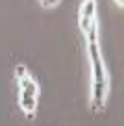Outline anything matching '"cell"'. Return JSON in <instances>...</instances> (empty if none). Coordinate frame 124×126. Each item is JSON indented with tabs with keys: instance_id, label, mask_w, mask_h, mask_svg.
Here are the masks:
<instances>
[{
	"instance_id": "cell-1",
	"label": "cell",
	"mask_w": 124,
	"mask_h": 126,
	"mask_svg": "<svg viewBox=\"0 0 124 126\" xmlns=\"http://www.w3.org/2000/svg\"><path fill=\"white\" fill-rule=\"evenodd\" d=\"M87 39V54L91 61V110L100 113L106 110L109 96V76L102 58L100 43H98V24L94 22L87 32H83Z\"/></svg>"
},
{
	"instance_id": "cell-2",
	"label": "cell",
	"mask_w": 124,
	"mask_h": 126,
	"mask_svg": "<svg viewBox=\"0 0 124 126\" xmlns=\"http://www.w3.org/2000/svg\"><path fill=\"white\" fill-rule=\"evenodd\" d=\"M17 83H19V108L26 119L35 117V110H37V96H39V85L33 80L30 72L22 76H17Z\"/></svg>"
},
{
	"instance_id": "cell-3",
	"label": "cell",
	"mask_w": 124,
	"mask_h": 126,
	"mask_svg": "<svg viewBox=\"0 0 124 126\" xmlns=\"http://www.w3.org/2000/svg\"><path fill=\"white\" fill-rule=\"evenodd\" d=\"M94 22H96V0H83L80 6V19H78L80 30L87 32Z\"/></svg>"
},
{
	"instance_id": "cell-4",
	"label": "cell",
	"mask_w": 124,
	"mask_h": 126,
	"mask_svg": "<svg viewBox=\"0 0 124 126\" xmlns=\"http://www.w3.org/2000/svg\"><path fill=\"white\" fill-rule=\"evenodd\" d=\"M39 2H41L43 8H56V6H59L61 0H39Z\"/></svg>"
},
{
	"instance_id": "cell-5",
	"label": "cell",
	"mask_w": 124,
	"mask_h": 126,
	"mask_svg": "<svg viewBox=\"0 0 124 126\" xmlns=\"http://www.w3.org/2000/svg\"><path fill=\"white\" fill-rule=\"evenodd\" d=\"M113 2H115L119 8H124V0H113Z\"/></svg>"
}]
</instances>
